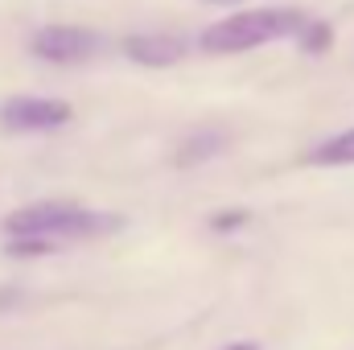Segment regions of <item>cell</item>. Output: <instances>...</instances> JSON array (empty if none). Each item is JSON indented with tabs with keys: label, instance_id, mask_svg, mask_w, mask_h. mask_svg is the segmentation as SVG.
I'll return each instance as SVG.
<instances>
[{
	"label": "cell",
	"instance_id": "6da1fadb",
	"mask_svg": "<svg viewBox=\"0 0 354 350\" xmlns=\"http://www.w3.org/2000/svg\"><path fill=\"white\" fill-rule=\"evenodd\" d=\"M120 219L103 214V210H83L71 202H41V206H25L12 219H4L8 239H79V235H103L115 231Z\"/></svg>",
	"mask_w": 354,
	"mask_h": 350
},
{
	"label": "cell",
	"instance_id": "7a4b0ae2",
	"mask_svg": "<svg viewBox=\"0 0 354 350\" xmlns=\"http://www.w3.org/2000/svg\"><path fill=\"white\" fill-rule=\"evenodd\" d=\"M305 25L301 12L292 8H256V12H239V17H223L218 25H210L202 33V50L210 54H239V50H256L264 42L288 37Z\"/></svg>",
	"mask_w": 354,
	"mask_h": 350
},
{
	"label": "cell",
	"instance_id": "3957f363",
	"mask_svg": "<svg viewBox=\"0 0 354 350\" xmlns=\"http://www.w3.org/2000/svg\"><path fill=\"white\" fill-rule=\"evenodd\" d=\"M71 120V103L62 99H37V95H21L0 103V124L12 132H46V128H62Z\"/></svg>",
	"mask_w": 354,
	"mask_h": 350
},
{
	"label": "cell",
	"instance_id": "277c9868",
	"mask_svg": "<svg viewBox=\"0 0 354 350\" xmlns=\"http://www.w3.org/2000/svg\"><path fill=\"white\" fill-rule=\"evenodd\" d=\"M29 50L37 58H46V62L71 66V62H87L91 54L99 50V37L91 29H75V25H50V29H37L33 33Z\"/></svg>",
	"mask_w": 354,
	"mask_h": 350
},
{
	"label": "cell",
	"instance_id": "5b68a950",
	"mask_svg": "<svg viewBox=\"0 0 354 350\" xmlns=\"http://www.w3.org/2000/svg\"><path fill=\"white\" fill-rule=\"evenodd\" d=\"M124 54L132 62H145V66H174L181 58V37L169 33H136L124 42Z\"/></svg>",
	"mask_w": 354,
	"mask_h": 350
},
{
	"label": "cell",
	"instance_id": "8992f818",
	"mask_svg": "<svg viewBox=\"0 0 354 350\" xmlns=\"http://www.w3.org/2000/svg\"><path fill=\"white\" fill-rule=\"evenodd\" d=\"M309 161H313V165H354V128L342 132V136L322 140V145L309 153Z\"/></svg>",
	"mask_w": 354,
	"mask_h": 350
},
{
	"label": "cell",
	"instance_id": "52a82bcc",
	"mask_svg": "<svg viewBox=\"0 0 354 350\" xmlns=\"http://www.w3.org/2000/svg\"><path fill=\"white\" fill-rule=\"evenodd\" d=\"M243 219H248V214H239V210H223V219H214V227H223V231H227V227H239Z\"/></svg>",
	"mask_w": 354,
	"mask_h": 350
},
{
	"label": "cell",
	"instance_id": "ba28073f",
	"mask_svg": "<svg viewBox=\"0 0 354 350\" xmlns=\"http://www.w3.org/2000/svg\"><path fill=\"white\" fill-rule=\"evenodd\" d=\"M326 42H330V33H326V29H322V25H317V29H313V33H305V46H313V50H322V46H326Z\"/></svg>",
	"mask_w": 354,
	"mask_h": 350
},
{
	"label": "cell",
	"instance_id": "9c48e42d",
	"mask_svg": "<svg viewBox=\"0 0 354 350\" xmlns=\"http://www.w3.org/2000/svg\"><path fill=\"white\" fill-rule=\"evenodd\" d=\"M227 350H256L252 342H235V347H227Z\"/></svg>",
	"mask_w": 354,
	"mask_h": 350
}]
</instances>
